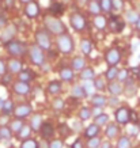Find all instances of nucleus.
<instances>
[{"instance_id":"f257e3e1","label":"nucleus","mask_w":140,"mask_h":148,"mask_svg":"<svg viewBox=\"0 0 140 148\" xmlns=\"http://www.w3.org/2000/svg\"><path fill=\"white\" fill-rule=\"evenodd\" d=\"M44 23H45V30H48L52 34H56L59 37L64 33H67V26L63 23V21H60L57 16H53V15H48L44 19Z\"/></svg>"},{"instance_id":"f03ea898","label":"nucleus","mask_w":140,"mask_h":148,"mask_svg":"<svg viewBox=\"0 0 140 148\" xmlns=\"http://www.w3.org/2000/svg\"><path fill=\"white\" fill-rule=\"evenodd\" d=\"M57 49L64 54H69L73 52L75 44H73L72 37L69 36L68 33H64V34L57 37Z\"/></svg>"},{"instance_id":"7ed1b4c3","label":"nucleus","mask_w":140,"mask_h":148,"mask_svg":"<svg viewBox=\"0 0 140 148\" xmlns=\"http://www.w3.org/2000/svg\"><path fill=\"white\" fill-rule=\"evenodd\" d=\"M5 49L8 52L10 56H12V57H16V56H23V54L27 52V46L25 42L22 41H16L14 40L11 41L10 44L5 45Z\"/></svg>"},{"instance_id":"20e7f679","label":"nucleus","mask_w":140,"mask_h":148,"mask_svg":"<svg viewBox=\"0 0 140 148\" xmlns=\"http://www.w3.org/2000/svg\"><path fill=\"white\" fill-rule=\"evenodd\" d=\"M69 25H71V27H72L75 32L80 33L86 29L87 22H86V18H84L80 12L73 11V12L69 15Z\"/></svg>"},{"instance_id":"39448f33","label":"nucleus","mask_w":140,"mask_h":148,"mask_svg":"<svg viewBox=\"0 0 140 148\" xmlns=\"http://www.w3.org/2000/svg\"><path fill=\"white\" fill-rule=\"evenodd\" d=\"M29 57L34 65H42L45 61V54H44V49H41L40 46L34 44L29 48Z\"/></svg>"},{"instance_id":"423d86ee","label":"nucleus","mask_w":140,"mask_h":148,"mask_svg":"<svg viewBox=\"0 0 140 148\" xmlns=\"http://www.w3.org/2000/svg\"><path fill=\"white\" fill-rule=\"evenodd\" d=\"M34 36H36V44L40 46L41 49H44V50H49L50 49L52 42H50L49 34H48L46 30H37Z\"/></svg>"},{"instance_id":"0eeeda50","label":"nucleus","mask_w":140,"mask_h":148,"mask_svg":"<svg viewBox=\"0 0 140 148\" xmlns=\"http://www.w3.org/2000/svg\"><path fill=\"white\" fill-rule=\"evenodd\" d=\"M120 60H121V52L116 46L108 49V52L105 53V61L109 67H116L120 63Z\"/></svg>"},{"instance_id":"6e6552de","label":"nucleus","mask_w":140,"mask_h":148,"mask_svg":"<svg viewBox=\"0 0 140 148\" xmlns=\"http://www.w3.org/2000/svg\"><path fill=\"white\" fill-rule=\"evenodd\" d=\"M15 34H16V26H15V25H7V26L3 29V32H1L0 41L7 45L11 41H14V36H15Z\"/></svg>"},{"instance_id":"1a4fd4ad","label":"nucleus","mask_w":140,"mask_h":148,"mask_svg":"<svg viewBox=\"0 0 140 148\" xmlns=\"http://www.w3.org/2000/svg\"><path fill=\"white\" fill-rule=\"evenodd\" d=\"M116 121L120 124V125H127L128 122L131 121V110L128 108H118L116 110Z\"/></svg>"},{"instance_id":"9d476101","label":"nucleus","mask_w":140,"mask_h":148,"mask_svg":"<svg viewBox=\"0 0 140 148\" xmlns=\"http://www.w3.org/2000/svg\"><path fill=\"white\" fill-rule=\"evenodd\" d=\"M108 26L113 33H121L125 29V22L121 21L118 16H112V18L109 19Z\"/></svg>"},{"instance_id":"9b49d317","label":"nucleus","mask_w":140,"mask_h":148,"mask_svg":"<svg viewBox=\"0 0 140 148\" xmlns=\"http://www.w3.org/2000/svg\"><path fill=\"white\" fill-rule=\"evenodd\" d=\"M32 114V106L29 105V103H22V105H19L15 108V112H14V116L19 118V120H23V118H26Z\"/></svg>"},{"instance_id":"f8f14e48","label":"nucleus","mask_w":140,"mask_h":148,"mask_svg":"<svg viewBox=\"0 0 140 148\" xmlns=\"http://www.w3.org/2000/svg\"><path fill=\"white\" fill-rule=\"evenodd\" d=\"M25 15L30 19L38 18V15H40V5H38V3L37 1H30L29 4H26V7H25Z\"/></svg>"},{"instance_id":"ddd939ff","label":"nucleus","mask_w":140,"mask_h":148,"mask_svg":"<svg viewBox=\"0 0 140 148\" xmlns=\"http://www.w3.org/2000/svg\"><path fill=\"white\" fill-rule=\"evenodd\" d=\"M12 90L18 95H29L30 94V86H29V83H23V82L18 80L12 84Z\"/></svg>"},{"instance_id":"4468645a","label":"nucleus","mask_w":140,"mask_h":148,"mask_svg":"<svg viewBox=\"0 0 140 148\" xmlns=\"http://www.w3.org/2000/svg\"><path fill=\"white\" fill-rule=\"evenodd\" d=\"M136 94H137V86H136L135 80L129 77V80L124 86V95L128 97V98H132V97H135Z\"/></svg>"},{"instance_id":"2eb2a0df","label":"nucleus","mask_w":140,"mask_h":148,"mask_svg":"<svg viewBox=\"0 0 140 148\" xmlns=\"http://www.w3.org/2000/svg\"><path fill=\"white\" fill-rule=\"evenodd\" d=\"M40 133L41 136H42V139H52L54 135V128L53 125L50 124V122H44L42 124V126H41V129H40Z\"/></svg>"},{"instance_id":"dca6fc26","label":"nucleus","mask_w":140,"mask_h":148,"mask_svg":"<svg viewBox=\"0 0 140 148\" xmlns=\"http://www.w3.org/2000/svg\"><path fill=\"white\" fill-rule=\"evenodd\" d=\"M108 91L110 92V95H113V97H118L120 94L124 92V87H122V84L118 80H113V82H110V83L108 84Z\"/></svg>"},{"instance_id":"f3484780","label":"nucleus","mask_w":140,"mask_h":148,"mask_svg":"<svg viewBox=\"0 0 140 148\" xmlns=\"http://www.w3.org/2000/svg\"><path fill=\"white\" fill-rule=\"evenodd\" d=\"M7 67H8V72L11 73V75H14V73H18L19 75V73L23 71L22 69V63L19 61L18 58H10Z\"/></svg>"},{"instance_id":"a211bd4d","label":"nucleus","mask_w":140,"mask_h":148,"mask_svg":"<svg viewBox=\"0 0 140 148\" xmlns=\"http://www.w3.org/2000/svg\"><path fill=\"white\" fill-rule=\"evenodd\" d=\"M91 105L94 108H100V109H104L106 105H108V98L102 94H97V95H93L91 97Z\"/></svg>"},{"instance_id":"6ab92c4d","label":"nucleus","mask_w":140,"mask_h":148,"mask_svg":"<svg viewBox=\"0 0 140 148\" xmlns=\"http://www.w3.org/2000/svg\"><path fill=\"white\" fill-rule=\"evenodd\" d=\"M101 133V126H98L97 124H90L84 129V136L87 139H94V137H98V135Z\"/></svg>"},{"instance_id":"aec40b11","label":"nucleus","mask_w":140,"mask_h":148,"mask_svg":"<svg viewBox=\"0 0 140 148\" xmlns=\"http://www.w3.org/2000/svg\"><path fill=\"white\" fill-rule=\"evenodd\" d=\"M60 79L64 82H72L73 80V69L71 67H67V65H64V67L60 68Z\"/></svg>"},{"instance_id":"412c9836","label":"nucleus","mask_w":140,"mask_h":148,"mask_svg":"<svg viewBox=\"0 0 140 148\" xmlns=\"http://www.w3.org/2000/svg\"><path fill=\"white\" fill-rule=\"evenodd\" d=\"M71 68H72L73 71L82 72L84 68H86V61H84V58L80 57V56L73 57L72 58V63H71Z\"/></svg>"},{"instance_id":"4be33fe9","label":"nucleus","mask_w":140,"mask_h":148,"mask_svg":"<svg viewBox=\"0 0 140 148\" xmlns=\"http://www.w3.org/2000/svg\"><path fill=\"white\" fill-rule=\"evenodd\" d=\"M118 133H120V130H118V126L114 124V122H112V124H109L108 126H106V130H105V135H106V137L108 139H116L118 136Z\"/></svg>"},{"instance_id":"5701e85b","label":"nucleus","mask_w":140,"mask_h":148,"mask_svg":"<svg viewBox=\"0 0 140 148\" xmlns=\"http://www.w3.org/2000/svg\"><path fill=\"white\" fill-rule=\"evenodd\" d=\"M95 77V71H94V68H91V67H86L83 71L80 72V79L82 80H84V82H90L93 80Z\"/></svg>"},{"instance_id":"b1692460","label":"nucleus","mask_w":140,"mask_h":148,"mask_svg":"<svg viewBox=\"0 0 140 148\" xmlns=\"http://www.w3.org/2000/svg\"><path fill=\"white\" fill-rule=\"evenodd\" d=\"M46 90H48V92H49L50 95H57L61 91V83L57 80H52L49 82V84H48V87H46Z\"/></svg>"},{"instance_id":"393cba45","label":"nucleus","mask_w":140,"mask_h":148,"mask_svg":"<svg viewBox=\"0 0 140 148\" xmlns=\"http://www.w3.org/2000/svg\"><path fill=\"white\" fill-rule=\"evenodd\" d=\"M108 21H106V18H105L104 15H98V16H95L94 18V26L98 29V30H101V32H104L105 29L108 27Z\"/></svg>"},{"instance_id":"a878e982","label":"nucleus","mask_w":140,"mask_h":148,"mask_svg":"<svg viewBox=\"0 0 140 148\" xmlns=\"http://www.w3.org/2000/svg\"><path fill=\"white\" fill-rule=\"evenodd\" d=\"M42 117L40 116V114H36V116L32 117V120H30V128H32L33 130H40L41 126H42Z\"/></svg>"},{"instance_id":"bb28decb","label":"nucleus","mask_w":140,"mask_h":148,"mask_svg":"<svg viewBox=\"0 0 140 148\" xmlns=\"http://www.w3.org/2000/svg\"><path fill=\"white\" fill-rule=\"evenodd\" d=\"M89 12L91 14V15H94V16H98V15H101V5L98 1H95V0H91V1H89Z\"/></svg>"},{"instance_id":"cd10ccee","label":"nucleus","mask_w":140,"mask_h":148,"mask_svg":"<svg viewBox=\"0 0 140 148\" xmlns=\"http://www.w3.org/2000/svg\"><path fill=\"white\" fill-rule=\"evenodd\" d=\"M118 71L116 67H109L108 71L105 72V79H108V80L113 82V80H117V75H118Z\"/></svg>"},{"instance_id":"c85d7f7f","label":"nucleus","mask_w":140,"mask_h":148,"mask_svg":"<svg viewBox=\"0 0 140 148\" xmlns=\"http://www.w3.org/2000/svg\"><path fill=\"white\" fill-rule=\"evenodd\" d=\"M125 18H127V21L131 25H136V23L139 22L140 19V15L136 11H133V10H129V11H127V14H125Z\"/></svg>"},{"instance_id":"c756f323","label":"nucleus","mask_w":140,"mask_h":148,"mask_svg":"<svg viewBox=\"0 0 140 148\" xmlns=\"http://www.w3.org/2000/svg\"><path fill=\"white\" fill-rule=\"evenodd\" d=\"M80 49H82V52H83V53L86 54V56L91 54V52H93V42H91L90 40H82Z\"/></svg>"},{"instance_id":"7c9ffc66","label":"nucleus","mask_w":140,"mask_h":148,"mask_svg":"<svg viewBox=\"0 0 140 148\" xmlns=\"http://www.w3.org/2000/svg\"><path fill=\"white\" fill-rule=\"evenodd\" d=\"M32 128H30V125H23V128L21 130H19V133L16 136H18L19 139L22 140V141H25V140H27L29 137H30V133H32Z\"/></svg>"},{"instance_id":"2f4dec72","label":"nucleus","mask_w":140,"mask_h":148,"mask_svg":"<svg viewBox=\"0 0 140 148\" xmlns=\"http://www.w3.org/2000/svg\"><path fill=\"white\" fill-rule=\"evenodd\" d=\"M18 80L23 82V83H29V82L33 80V72L29 71V69H25L18 75Z\"/></svg>"},{"instance_id":"473e14b6","label":"nucleus","mask_w":140,"mask_h":148,"mask_svg":"<svg viewBox=\"0 0 140 148\" xmlns=\"http://www.w3.org/2000/svg\"><path fill=\"white\" fill-rule=\"evenodd\" d=\"M131 147H132V144H131V140H129L128 136H121V137H118L116 148H131Z\"/></svg>"},{"instance_id":"72a5a7b5","label":"nucleus","mask_w":140,"mask_h":148,"mask_svg":"<svg viewBox=\"0 0 140 148\" xmlns=\"http://www.w3.org/2000/svg\"><path fill=\"white\" fill-rule=\"evenodd\" d=\"M72 95L75 97V98H84V97H87L86 95V91H84V88H83V86L82 84H75L72 87Z\"/></svg>"},{"instance_id":"f704fd0d","label":"nucleus","mask_w":140,"mask_h":148,"mask_svg":"<svg viewBox=\"0 0 140 148\" xmlns=\"http://www.w3.org/2000/svg\"><path fill=\"white\" fill-rule=\"evenodd\" d=\"M12 137V130H11V128H8V126H0V139L3 140H10Z\"/></svg>"},{"instance_id":"c9c22d12","label":"nucleus","mask_w":140,"mask_h":148,"mask_svg":"<svg viewBox=\"0 0 140 148\" xmlns=\"http://www.w3.org/2000/svg\"><path fill=\"white\" fill-rule=\"evenodd\" d=\"M1 112H3L4 116H8V114H11V113L15 112V108H14L12 101L7 99V101L4 102V105H3V108H1Z\"/></svg>"},{"instance_id":"e433bc0d","label":"nucleus","mask_w":140,"mask_h":148,"mask_svg":"<svg viewBox=\"0 0 140 148\" xmlns=\"http://www.w3.org/2000/svg\"><path fill=\"white\" fill-rule=\"evenodd\" d=\"M65 106V102H64L63 98H54L53 102H52V109L54 112H61Z\"/></svg>"},{"instance_id":"4c0bfd02","label":"nucleus","mask_w":140,"mask_h":148,"mask_svg":"<svg viewBox=\"0 0 140 148\" xmlns=\"http://www.w3.org/2000/svg\"><path fill=\"white\" fill-rule=\"evenodd\" d=\"M117 80L120 83H127L129 80V71H128L127 68H122L118 71V75H117Z\"/></svg>"},{"instance_id":"58836bf2","label":"nucleus","mask_w":140,"mask_h":148,"mask_svg":"<svg viewBox=\"0 0 140 148\" xmlns=\"http://www.w3.org/2000/svg\"><path fill=\"white\" fill-rule=\"evenodd\" d=\"M23 125H25V124H23L22 120H19V118H15V120L11 122V126H10V128H11V130H12V133H16V135H18L19 130L23 128Z\"/></svg>"},{"instance_id":"ea45409f","label":"nucleus","mask_w":140,"mask_h":148,"mask_svg":"<svg viewBox=\"0 0 140 148\" xmlns=\"http://www.w3.org/2000/svg\"><path fill=\"white\" fill-rule=\"evenodd\" d=\"M108 122H109V116L106 113H102V114H100L98 117L94 118V124H97L98 126H104V125H106Z\"/></svg>"},{"instance_id":"a19ab883","label":"nucleus","mask_w":140,"mask_h":148,"mask_svg":"<svg viewBox=\"0 0 140 148\" xmlns=\"http://www.w3.org/2000/svg\"><path fill=\"white\" fill-rule=\"evenodd\" d=\"M21 148H40V143L34 139H27L25 141H22Z\"/></svg>"},{"instance_id":"79ce46f5","label":"nucleus","mask_w":140,"mask_h":148,"mask_svg":"<svg viewBox=\"0 0 140 148\" xmlns=\"http://www.w3.org/2000/svg\"><path fill=\"white\" fill-rule=\"evenodd\" d=\"M93 116V110H91L90 108H82L80 110H79V118L80 120H89L90 117Z\"/></svg>"},{"instance_id":"37998d69","label":"nucleus","mask_w":140,"mask_h":148,"mask_svg":"<svg viewBox=\"0 0 140 148\" xmlns=\"http://www.w3.org/2000/svg\"><path fill=\"white\" fill-rule=\"evenodd\" d=\"M101 10L105 11V12H110L113 10V5H112V0H101L100 1Z\"/></svg>"},{"instance_id":"c03bdc74","label":"nucleus","mask_w":140,"mask_h":148,"mask_svg":"<svg viewBox=\"0 0 140 148\" xmlns=\"http://www.w3.org/2000/svg\"><path fill=\"white\" fill-rule=\"evenodd\" d=\"M94 87L95 90H100V91H104L105 88H108V86L105 84V79H102V77L94 79Z\"/></svg>"},{"instance_id":"a18cd8bd","label":"nucleus","mask_w":140,"mask_h":148,"mask_svg":"<svg viewBox=\"0 0 140 148\" xmlns=\"http://www.w3.org/2000/svg\"><path fill=\"white\" fill-rule=\"evenodd\" d=\"M83 86V88H84V91H86V95L87 97H90V95H93V92H94L95 87H94V82H84V84Z\"/></svg>"},{"instance_id":"49530a36","label":"nucleus","mask_w":140,"mask_h":148,"mask_svg":"<svg viewBox=\"0 0 140 148\" xmlns=\"http://www.w3.org/2000/svg\"><path fill=\"white\" fill-rule=\"evenodd\" d=\"M49 11H50V14H63L64 7L61 3H52Z\"/></svg>"},{"instance_id":"de8ad7c7","label":"nucleus","mask_w":140,"mask_h":148,"mask_svg":"<svg viewBox=\"0 0 140 148\" xmlns=\"http://www.w3.org/2000/svg\"><path fill=\"white\" fill-rule=\"evenodd\" d=\"M101 144H102V140L100 137H94V139H90L87 141V147L89 148H100Z\"/></svg>"},{"instance_id":"09e8293b","label":"nucleus","mask_w":140,"mask_h":148,"mask_svg":"<svg viewBox=\"0 0 140 148\" xmlns=\"http://www.w3.org/2000/svg\"><path fill=\"white\" fill-rule=\"evenodd\" d=\"M112 5L114 11H120L124 7V0H112Z\"/></svg>"},{"instance_id":"8fccbe9b","label":"nucleus","mask_w":140,"mask_h":148,"mask_svg":"<svg viewBox=\"0 0 140 148\" xmlns=\"http://www.w3.org/2000/svg\"><path fill=\"white\" fill-rule=\"evenodd\" d=\"M8 67H7V64L3 58H0V76H4L5 73H8Z\"/></svg>"},{"instance_id":"3c124183","label":"nucleus","mask_w":140,"mask_h":148,"mask_svg":"<svg viewBox=\"0 0 140 148\" xmlns=\"http://www.w3.org/2000/svg\"><path fill=\"white\" fill-rule=\"evenodd\" d=\"M108 105L110 108H117L118 105H120V101H118L117 97H113V95H112V97L108 99Z\"/></svg>"},{"instance_id":"603ef678","label":"nucleus","mask_w":140,"mask_h":148,"mask_svg":"<svg viewBox=\"0 0 140 148\" xmlns=\"http://www.w3.org/2000/svg\"><path fill=\"white\" fill-rule=\"evenodd\" d=\"M5 26H7V18L4 15V11L0 10V29H4Z\"/></svg>"},{"instance_id":"864d4df0","label":"nucleus","mask_w":140,"mask_h":148,"mask_svg":"<svg viewBox=\"0 0 140 148\" xmlns=\"http://www.w3.org/2000/svg\"><path fill=\"white\" fill-rule=\"evenodd\" d=\"M11 77H12V75L11 73H5L4 76H1V84H4V86H7L8 83H11Z\"/></svg>"},{"instance_id":"5fc2aeb1","label":"nucleus","mask_w":140,"mask_h":148,"mask_svg":"<svg viewBox=\"0 0 140 148\" xmlns=\"http://www.w3.org/2000/svg\"><path fill=\"white\" fill-rule=\"evenodd\" d=\"M60 132H61V135L64 136H69L71 135V129L68 128V125H65V124H63V125L60 126Z\"/></svg>"},{"instance_id":"6e6d98bb","label":"nucleus","mask_w":140,"mask_h":148,"mask_svg":"<svg viewBox=\"0 0 140 148\" xmlns=\"http://www.w3.org/2000/svg\"><path fill=\"white\" fill-rule=\"evenodd\" d=\"M49 148H63V141L61 140H53L49 144Z\"/></svg>"},{"instance_id":"4d7b16f0","label":"nucleus","mask_w":140,"mask_h":148,"mask_svg":"<svg viewBox=\"0 0 140 148\" xmlns=\"http://www.w3.org/2000/svg\"><path fill=\"white\" fill-rule=\"evenodd\" d=\"M72 148H83V143H82V140L80 139L75 140L73 144H72Z\"/></svg>"},{"instance_id":"13d9d810","label":"nucleus","mask_w":140,"mask_h":148,"mask_svg":"<svg viewBox=\"0 0 140 148\" xmlns=\"http://www.w3.org/2000/svg\"><path fill=\"white\" fill-rule=\"evenodd\" d=\"M4 4L7 8H14L15 5V0H4Z\"/></svg>"},{"instance_id":"bf43d9fd","label":"nucleus","mask_w":140,"mask_h":148,"mask_svg":"<svg viewBox=\"0 0 140 148\" xmlns=\"http://www.w3.org/2000/svg\"><path fill=\"white\" fill-rule=\"evenodd\" d=\"M100 114H102V109H100V108H95L94 110H93V116L94 117H98Z\"/></svg>"},{"instance_id":"052dcab7","label":"nucleus","mask_w":140,"mask_h":148,"mask_svg":"<svg viewBox=\"0 0 140 148\" xmlns=\"http://www.w3.org/2000/svg\"><path fill=\"white\" fill-rule=\"evenodd\" d=\"M100 148H112V143L110 141H102Z\"/></svg>"},{"instance_id":"680f3d73","label":"nucleus","mask_w":140,"mask_h":148,"mask_svg":"<svg viewBox=\"0 0 140 148\" xmlns=\"http://www.w3.org/2000/svg\"><path fill=\"white\" fill-rule=\"evenodd\" d=\"M19 1H21V3H23V4H25V3H26V4H29V3H30V1H33V0H19Z\"/></svg>"},{"instance_id":"e2e57ef3","label":"nucleus","mask_w":140,"mask_h":148,"mask_svg":"<svg viewBox=\"0 0 140 148\" xmlns=\"http://www.w3.org/2000/svg\"><path fill=\"white\" fill-rule=\"evenodd\" d=\"M136 29H137V30H139V32H140V19H139V22L136 23Z\"/></svg>"},{"instance_id":"0e129e2a","label":"nucleus","mask_w":140,"mask_h":148,"mask_svg":"<svg viewBox=\"0 0 140 148\" xmlns=\"http://www.w3.org/2000/svg\"><path fill=\"white\" fill-rule=\"evenodd\" d=\"M4 102H5V101H1V99H0V108H3V105H4Z\"/></svg>"},{"instance_id":"69168bd1","label":"nucleus","mask_w":140,"mask_h":148,"mask_svg":"<svg viewBox=\"0 0 140 148\" xmlns=\"http://www.w3.org/2000/svg\"><path fill=\"white\" fill-rule=\"evenodd\" d=\"M137 126H139V132H140V121L137 122Z\"/></svg>"},{"instance_id":"338daca9","label":"nucleus","mask_w":140,"mask_h":148,"mask_svg":"<svg viewBox=\"0 0 140 148\" xmlns=\"http://www.w3.org/2000/svg\"><path fill=\"white\" fill-rule=\"evenodd\" d=\"M0 140H1V139H0Z\"/></svg>"},{"instance_id":"774afa93","label":"nucleus","mask_w":140,"mask_h":148,"mask_svg":"<svg viewBox=\"0 0 140 148\" xmlns=\"http://www.w3.org/2000/svg\"><path fill=\"white\" fill-rule=\"evenodd\" d=\"M100 1H101V0H100Z\"/></svg>"}]
</instances>
